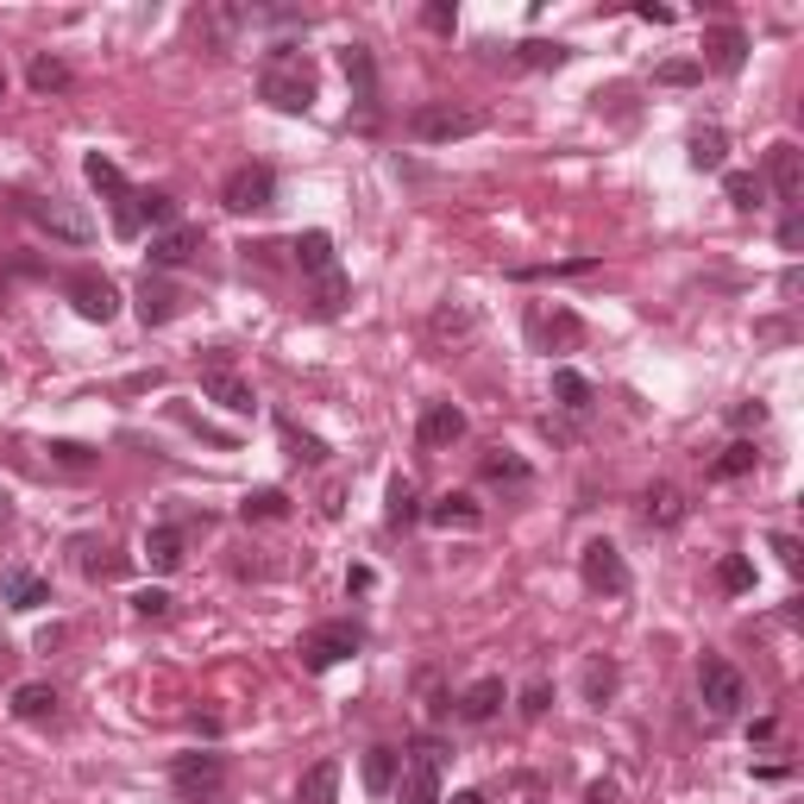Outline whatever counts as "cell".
I'll return each mask as SVG.
<instances>
[{"instance_id": "cell-28", "label": "cell", "mask_w": 804, "mask_h": 804, "mask_svg": "<svg viewBox=\"0 0 804 804\" xmlns=\"http://www.w3.org/2000/svg\"><path fill=\"white\" fill-rule=\"evenodd\" d=\"M616 678H623V673H616V660L591 653V660H584V678H578V685H584V704H598V710H603V704L616 698Z\"/></svg>"}, {"instance_id": "cell-15", "label": "cell", "mask_w": 804, "mask_h": 804, "mask_svg": "<svg viewBox=\"0 0 804 804\" xmlns=\"http://www.w3.org/2000/svg\"><path fill=\"white\" fill-rule=\"evenodd\" d=\"M704 57H710V70L735 75L748 63V32L742 25H704Z\"/></svg>"}, {"instance_id": "cell-44", "label": "cell", "mask_w": 804, "mask_h": 804, "mask_svg": "<svg viewBox=\"0 0 804 804\" xmlns=\"http://www.w3.org/2000/svg\"><path fill=\"white\" fill-rule=\"evenodd\" d=\"M598 271V258H566V264H522V283H547V276H591Z\"/></svg>"}, {"instance_id": "cell-5", "label": "cell", "mask_w": 804, "mask_h": 804, "mask_svg": "<svg viewBox=\"0 0 804 804\" xmlns=\"http://www.w3.org/2000/svg\"><path fill=\"white\" fill-rule=\"evenodd\" d=\"M25 221L38 226V233H50L57 246H88V239H95V221H88L82 208H70V201H57V196H25Z\"/></svg>"}, {"instance_id": "cell-27", "label": "cell", "mask_w": 804, "mask_h": 804, "mask_svg": "<svg viewBox=\"0 0 804 804\" xmlns=\"http://www.w3.org/2000/svg\"><path fill=\"white\" fill-rule=\"evenodd\" d=\"M276 434H283V447H289V459H296V465H327V440H321V434L296 427L289 415H276Z\"/></svg>"}, {"instance_id": "cell-41", "label": "cell", "mask_w": 804, "mask_h": 804, "mask_svg": "<svg viewBox=\"0 0 804 804\" xmlns=\"http://www.w3.org/2000/svg\"><path fill=\"white\" fill-rule=\"evenodd\" d=\"M717 584H723L729 598L754 591V559H742V553H723V559H717Z\"/></svg>"}, {"instance_id": "cell-3", "label": "cell", "mask_w": 804, "mask_h": 804, "mask_svg": "<svg viewBox=\"0 0 804 804\" xmlns=\"http://www.w3.org/2000/svg\"><path fill=\"white\" fill-rule=\"evenodd\" d=\"M170 785H176V799L182 804H214L221 799V785H226V754H214V748L176 754Z\"/></svg>"}, {"instance_id": "cell-4", "label": "cell", "mask_w": 804, "mask_h": 804, "mask_svg": "<svg viewBox=\"0 0 804 804\" xmlns=\"http://www.w3.org/2000/svg\"><path fill=\"white\" fill-rule=\"evenodd\" d=\"M440 773H447V742L422 735L402 754V804H440Z\"/></svg>"}, {"instance_id": "cell-29", "label": "cell", "mask_w": 804, "mask_h": 804, "mask_svg": "<svg viewBox=\"0 0 804 804\" xmlns=\"http://www.w3.org/2000/svg\"><path fill=\"white\" fill-rule=\"evenodd\" d=\"M723 196H729V208L754 214V208H767V182H760L754 170H729L723 176Z\"/></svg>"}, {"instance_id": "cell-42", "label": "cell", "mask_w": 804, "mask_h": 804, "mask_svg": "<svg viewBox=\"0 0 804 804\" xmlns=\"http://www.w3.org/2000/svg\"><path fill=\"white\" fill-rule=\"evenodd\" d=\"M139 221H151L157 233L176 226V196H170V189H139Z\"/></svg>"}, {"instance_id": "cell-30", "label": "cell", "mask_w": 804, "mask_h": 804, "mask_svg": "<svg viewBox=\"0 0 804 804\" xmlns=\"http://www.w3.org/2000/svg\"><path fill=\"white\" fill-rule=\"evenodd\" d=\"M296 264H302V276H327V271H333V239H327L321 226L296 239Z\"/></svg>"}, {"instance_id": "cell-40", "label": "cell", "mask_w": 804, "mask_h": 804, "mask_svg": "<svg viewBox=\"0 0 804 804\" xmlns=\"http://www.w3.org/2000/svg\"><path fill=\"white\" fill-rule=\"evenodd\" d=\"M239 516H246V522H283V516H289V497H283V490H251V497L239 503Z\"/></svg>"}, {"instance_id": "cell-50", "label": "cell", "mask_w": 804, "mask_h": 804, "mask_svg": "<svg viewBox=\"0 0 804 804\" xmlns=\"http://www.w3.org/2000/svg\"><path fill=\"white\" fill-rule=\"evenodd\" d=\"M773 553H779V566H785V572H799V566H804V547L792 541V534H773Z\"/></svg>"}, {"instance_id": "cell-1", "label": "cell", "mask_w": 804, "mask_h": 804, "mask_svg": "<svg viewBox=\"0 0 804 804\" xmlns=\"http://www.w3.org/2000/svg\"><path fill=\"white\" fill-rule=\"evenodd\" d=\"M258 95L271 100L276 114H308V107H315V95H321L315 63H308L296 45H276L271 57H264V70H258Z\"/></svg>"}, {"instance_id": "cell-12", "label": "cell", "mask_w": 804, "mask_h": 804, "mask_svg": "<svg viewBox=\"0 0 804 804\" xmlns=\"http://www.w3.org/2000/svg\"><path fill=\"white\" fill-rule=\"evenodd\" d=\"M528 340L541 352H566L584 340V321H578L572 308H553V315H541V308H528Z\"/></svg>"}, {"instance_id": "cell-7", "label": "cell", "mask_w": 804, "mask_h": 804, "mask_svg": "<svg viewBox=\"0 0 804 804\" xmlns=\"http://www.w3.org/2000/svg\"><path fill=\"white\" fill-rule=\"evenodd\" d=\"M578 578H584V591H598V598H623L628 584H635L616 541H584V553H578Z\"/></svg>"}, {"instance_id": "cell-10", "label": "cell", "mask_w": 804, "mask_h": 804, "mask_svg": "<svg viewBox=\"0 0 804 804\" xmlns=\"http://www.w3.org/2000/svg\"><path fill=\"white\" fill-rule=\"evenodd\" d=\"M365 648V628H352V623H321L308 641H302V666L308 673H327V666H340L346 653Z\"/></svg>"}, {"instance_id": "cell-46", "label": "cell", "mask_w": 804, "mask_h": 804, "mask_svg": "<svg viewBox=\"0 0 804 804\" xmlns=\"http://www.w3.org/2000/svg\"><path fill=\"white\" fill-rule=\"evenodd\" d=\"M698 75H704V63H685V57H678V63H660V70H653V82H666V88H691Z\"/></svg>"}, {"instance_id": "cell-36", "label": "cell", "mask_w": 804, "mask_h": 804, "mask_svg": "<svg viewBox=\"0 0 804 804\" xmlns=\"http://www.w3.org/2000/svg\"><path fill=\"white\" fill-rule=\"evenodd\" d=\"M477 472H484V484H516V490H522V484H528V459H516V452L490 447V452H484V465H477Z\"/></svg>"}, {"instance_id": "cell-8", "label": "cell", "mask_w": 804, "mask_h": 804, "mask_svg": "<svg viewBox=\"0 0 804 804\" xmlns=\"http://www.w3.org/2000/svg\"><path fill=\"white\" fill-rule=\"evenodd\" d=\"M201 397L221 402L226 415H258V390H251L246 377L226 365V352H214V358H201Z\"/></svg>"}, {"instance_id": "cell-32", "label": "cell", "mask_w": 804, "mask_h": 804, "mask_svg": "<svg viewBox=\"0 0 804 804\" xmlns=\"http://www.w3.org/2000/svg\"><path fill=\"white\" fill-rule=\"evenodd\" d=\"M641 516H648V528H678V522H685V497H678L673 484H653Z\"/></svg>"}, {"instance_id": "cell-21", "label": "cell", "mask_w": 804, "mask_h": 804, "mask_svg": "<svg viewBox=\"0 0 804 804\" xmlns=\"http://www.w3.org/2000/svg\"><path fill=\"white\" fill-rule=\"evenodd\" d=\"M422 522V490H415V477H390V490H383V528H415Z\"/></svg>"}, {"instance_id": "cell-35", "label": "cell", "mask_w": 804, "mask_h": 804, "mask_svg": "<svg viewBox=\"0 0 804 804\" xmlns=\"http://www.w3.org/2000/svg\"><path fill=\"white\" fill-rule=\"evenodd\" d=\"M13 717H20V723L57 717V691H50V685H20V691H13Z\"/></svg>"}, {"instance_id": "cell-37", "label": "cell", "mask_w": 804, "mask_h": 804, "mask_svg": "<svg viewBox=\"0 0 804 804\" xmlns=\"http://www.w3.org/2000/svg\"><path fill=\"white\" fill-rule=\"evenodd\" d=\"M25 82L38 88V95H63L75 75H70V63L63 57H32V70H25Z\"/></svg>"}, {"instance_id": "cell-38", "label": "cell", "mask_w": 804, "mask_h": 804, "mask_svg": "<svg viewBox=\"0 0 804 804\" xmlns=\"http://www.w3.org/2000/svg\"><path fill=\"white\" fill-rule=\"evenodd\" d=\"M82 170H88V182H95V189H100L107 201L132 196V182L120 176V164H114V157H100V151H88V164H82Z\"/></svg>"}, {"instance_id": "cell-39", "label": "cell", "mask_w": 804, "mask_h": 804, "mask_svg": "<svg viewBox=\"0 0 804 804\" xmlns=\"http://www.w3.org/2000/svg\"><path fill=\"white\" fill-rule=\"evenodd\" d=\"M754 465H760V452H754V440H735V447H723V459H717V465H710V477H748Z\"/></svg>"}, {"instance_id": "cell-20", "label": "cell", "mask_w": 804, "mask_h": 804, "mask_svg": "<svg viewBox=\"0 0 804 804\" xmlns=\"http://www.w3.org/2000/svg\"><path fill=\"white\" fill-rule=\"evenodd\" d=\"M422 516H427L434 528H484V509H477L465 490H447V497H434Z\"/></svg>"}, {"instance_id": "cell-43", "label": "cell", "mask_w": 804, "mask_h": 804, "mask_svg": "<svg viewBox=\"0 0 804 804\" xmlns=\"http://www.w3.org/2000/svg\"><path fill=\"white\" fill-rule=\"evenodd\" d=\"M45 452L57 472H95V447H82V440H50Z\"/></svg>"}, {"instance_id": "cell-16", "label": "cell", "mask_w": 804, "mask_h": 804, "mask_svg": "<svg viewBox=\"0 0 804 804\" xmlns=\"http://www.w3.org/2000/svg\"><path fill=\"white\" fill-rule=\"evenodd\" d=\"M415 434H422V447H434V452L452 447V440H465V409H459V402H427Z\"/></svg>"}, {"instance_id": "cell-6", "label": "cell", "mask_w": 804, "mask_h": 804, "mask_svg": "<svg viewBox=\"0 0 804 804\" xmlns=\"http://www.w3.org/2000/svg\"><path fill=\"white\" fill-rule=\"evenodd\" d=\"M698 698H704V710H710V723H729V717L748 704V678L735 673L729 660L710 653V660L698 666Z\"/></svg>"}, {"instance_id": "cell-55", "label": "cell", "mask_w": 804, "mask_h": 804, "mask_svg": "<svg viewBox=\"0 0 804 804\" xmlns=\"http://www.w3.org/2000/svg\"><path fill=\"white\" fill-rule=\"evenodd\" d=\"M635 13H641L648 25H673V7H635Z\"/></svg>"}, {"instance_id": "cell-51", "label": "cell", "mask_w": 804, "mask_h": 804, "mask_svg": "<svg viewBox=\"0 0 804 804\" xmlns=\"http://www.w3.org/2000/svg\"><path fill=\"white\" fill-rule=\"evenodd\" d=\"M729 422H735V427H760V422H767V409H760V402H735V409H729Z\"/></svg>"}, {"instance_id": "cell-17", "label": "cell", "mask_w": 804, "mask_h": 804, "mask_svg": "<svg viewBox=\"0 0 804 804\" xmlns=\"http://www.w3.org/2000/svg\"><path fill=\"white\" fill-rule=\"evenodd\" d=\"M0 598L13 603V610H45V603H50V578H38L32 566H7V572H0Z\"/></svg>"}, {"instance_id": "cell-26", "label": "cell", "mask_w": 804, "mask_h": 804, "mask_svg": "<svg viewBox=\"0 0 804 804\" xmlns=\"http://www.w3.org/2000/svg\"><path fill=\"white\" fill-rule=\"evenodd\" d=\"M145 566L151 572H176L182 566V528H170V522H157L145 534Z\"/></svg>"}, {"instance_id": "cell-58", "label": "cell", "mask_w": 804, "mask_h": 804, "mask_svg": "<svg viewBox=\"0 0 804 804\" xmlns=\"http://www.w3.org/2000/svg\"><path fill=\"white\" fill-rule=\"evenodd\" d=\"M0 95H7V70H0Z\"/></svg>"}, {"instance_id": "cell-11", "label": "cell", "mask_w": 804, "mask_h": 804, "mask_svg": "<svg viewBox=\"0 0 804 804\" xmlns=\"http://www.w3.org/2000/svg\"><path fill=\"white\" fill-rule=\"evenodd\" d=\"M63 296H70V308L82 315V321H100V327H107L114 315H120V289H114L100 271H75L70 283H63Z\"/></svg>"}, {"instance_id": "cell-13", "label": "cell", "mask_w": 804, "mask_h": 804, "mask_svg": "<svg viewBox=\"0 0 804 804\" xmlns=\"http://www.w3.org/2000/svg\"><path fill=\"white\" fill-rule=\"evenodd\" d=\"M196 251H201V226L176 221V226H164V233H151V271H176V264H189Z\"/></svg>"}, {"instance_id": "cell-9", "label": "cell", "mask_w": 804, "mask_h": 804, "mask_svg": "<svg viewBox=\"0 0 804 804\" xmlns=\"http://www.w3.org/2000/svg\"><path fill=\"white\" fill-rule=\"evenodd\" d=\"M276 201V176L271 164H239V170H226L221 182V208H233V214H264Z\"/></svg>"}, {"instance_id": "cell-45", "label": "cell", "mask_w": 804, "mask_h": 804, "mask_svg": "<svg viewBox=\"0 0 804 804\" xmlns=\"http://www.w3.org/2000/svg\"><path fill=\"white\" fill-rule=\"evenodd\" d=\"M170 591H164V584H145V591H139V598H132V610H139V616H145V623H164V616H170Z\"/></svg>"}, {"instance_id": "cell-25", "label": "cell", "mask_w": 804, "mask_h": 804, "mask_svg": "<svg viewBox=\"0 0 804 804\" xmlns=\"http://www.w3.org/2000/svg\"><path fill=\"white\" fill-rule=\"evenodd\" d=\"M553 402H559L566 415H584V409L598 402V390H591V377H584V371L559 365V371H553Z\"/></svg>"}, {"instance_id": "cell-52", "label": "cell", "mask_w": 804, "mask_h": 804, "mask_svg": "<svg viewBox=\"0 0 804 804\" xmlns=\"http://www.w3.org/2000/svg\"><path fill=\"white\" fill-rule=\"evenodd\" d=\"M584 804H616V779H598V785L584 792Z\"/></svg>"}, {"instance_id": "cell-56", "label": "cell", "mask_w": 804, "mask_h": 804, "mask_svg": "<svg viewBox=\"0 0 804 804\" xmlns=\"http://www.w3.org/2000/svg\"><path fill=\"white\" fill-rule=\"evenodd\" d=\"M440 804H490L484 792H452V799H440Z\"/></svg>"}, {"instance_id": "cell-47", "label": "cell", "mask_w": 804, "mask_h": 804, "mask_svg": "<svg viewBox=\"0 0 804 804\" xmlns=\"http://www.w3.org/2000/svg\"><path fill=\"white\" fill-rule=\"evenodd\" d=\"M547 704H553V685H547V678H534V685L522 691V717H528V723H541V717H547Z\"/></svg>"}, {"instance_id": "cell-2", "label": "cell", "mask_w": 804, "mask_h": 804, "mask_svg": "<svg viewBox=\"0 0 804 804\" xmlns=\"http://www.w3.org/2000/svg\"><path fill=\"white\" fill-rule=\"evenodd\" d=\"M409 132H415L422 145H452V139L484 132V114L465 107V100H422V107H409Z\"/></svg>"}, {"instance_id": "cell-19", "label": "cell", "mask_w": 804, "mask_h": 804, "mask_svg": "<svg viewBox=\"0 0 804 804\" xmlns=\"http://www.w3.org/2000/svg\"><path fill=\"white\" fill-rule=\"evenodd\" d=\"M397 773H402V754L397 748H365V760H358V779H365V792L371 799H383V792H397Z\"/></svg>"}, {"instance_id": "cell-54", "label": "cell", "mask_w": 804, "mask_h": 804, "mask_svg": "<svg viewBox=\"0 0 804 804\" xmlns=\"http://www.w3.org/2000/svg\"><path fill=\"white\" fill-rule=\"evenodd\" d=\"M371 584H377L371 566H352V572H346V591H371Z\"/></svg>"}, {"instance_id": "cell-23", "label": "cell", "mask_w": 804, "mask_h": 804, "mask_svg": "<svg viewBox=\"0 0 804 804\" xmlns=\"http://www.w3.org/2000/svg\"><path fill=\"white\" fill-rule=\"evenodd\" d=\"M503 698H509V691H503V678H477V685L459 691V717H465V723H490V717L503 710Z\"/></svg>"}, {"instance_id": "cell-48", "label": "cell", "mask_w": 804, "mask_h": 804, "mask_svg": "<svg viewBox=\"0 0 804 804\" xmlns=\"http://www.w3.org/2000/svg\"><path fill=\"white\" fill-rule=\"evenodd\" d=\"M120 566H126V559H114V553H107V547H82V572H88V578H120Z\"/></svg>"}, {"instance_id": "cell-22", "label": "cell", "mask_w": 804, "mask_h": 804, "mask_svg": "<svg viewBox=\"0 0 804 804\" xmlns=\"http://www.w3.org/2000/svg\"><path fill=\"white\" fill-rule=\"evenodd\" d=\"M176 308H182V296H176L164 276H151V271H145V283H139V321H145V327H164V321L176 315Z\"/></svg>"}, {"instance_id": "cell-53", "label": "cell", "mask_w": 804, "mask_h": 804, "mask_svg": "<svg viewBox=\"0 0 804 804\" xmlns=\"http://www.w3.org/2000/svg\"><path fill=\"white\" fill-rule=\"evenodd\" d=\"M779 239H785V246H799V239H804V221H799V208L785 214V226H779Z\"/></svg>"}, {"instance_id": "cell-49", "label": "cell", "mask_w": 804, "mask_h": 804, "mask_svg": "<svg viewBox=\"0 0 804 804\" xmlns=\"http://www.w3.org/2000/svg\"><path fill=\"white\" fill-rule=\"evenodd\" d=\"M422 25H427V32H452V25H459V7H452V0H427Z\"/></svg>"}, {"instance_id": "cell-31", "label": "cell", "mask_w": 804, "mask_h": 804, "mask_svg": "<svg viewBox=\"0 0 804 804\" xmlns=\"http://www.w3.org/2000/svg\"><path fill=\"white\" fill-rule=\"evenodd\" d=\"M723 157H729L723 126H698L691 132V170H723Z\"/></svg>"}, {"instance_id": "cell-18", "label": "cell", "mask_w": 804, "mask_h": 804, "mask_svg": "<svg viewBox=\"0 0 804 804\" xmlns=\"http://www.w3.org/2000/svg\"><path fill=\"white\" fill-rule=\"evenodd\" d=\"M340 70H346V82H352V100L371 114V107H377V63H371V50L346 45V50H340Z\"/></svg>"}, {"instance_id": "cell-57", "label": "cell", "mask_w": 804, "mask_h": 804, "mask_svg": "<svg viewBox=\"0 0 804 804\" xmlns=\"http://www.w3.org/2000/svg\"><path fill=\"white\" fill-rule=\"evenodd\" d=\"M7 528H13V509H7V497H0V534H7Z\"/></svg>"}, {"instance_id": "cell-24", "label": "cell", "mask_w": 804, "mask_h": 804, "mask_svg": "<svg viewBox=\"0 0 804 804\" xmlns=\"http://www.w3.org/2000/svg\"><path fill=\"white\" fill-rule=\"evenodd\" d=\"M340 799V760H315L296 779V804H333Z\"/></svg>"}, {"instance_id": "cell-33", "label": "cell", "mask_w": 804, "mask_h": 804, "mask_svg": "<svg viewBox=\"0 0 804 804\" xmlns=\"http://www.w3.org/2000/svg\"><path fill=\"white\" fill-rule=\"evenodd\" d=\"M346 296H352V283L340 271H327V276H315V296H308V308H315L321 321H333V315L346 308Z\"/></svg>"}, {"instance_id": "cell-34", "label": "cell", "mask_w": 804, "mask_h": 804, "mask_svg": "<svg viewBox=\"0 0 804 804\" xmlns=\"http://www.w3.org/2000/svg\"><path fill=\"white\" fill-rule=\"evenodd\" d=\"M566 57H572V50L559 45V38H522V45H516V63H522V70H559Z\"/></svg>"}, {"instance_id": "cell-14", "label": "cell", "mask_w": 804, "mask_h": 804, "mask_svg": "<svg viewBox=\"0 0 804 804\" xmlns=\"http://www.w3.org/2000/svg\"><path fill=\"white\" fill-rule=\"evenodd\" d=\"M760 182H773L785 201L804 196V151L792 145V139H779V145H767V176Z\"/></svg>"}]
</instances>
